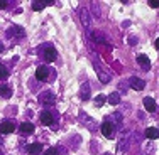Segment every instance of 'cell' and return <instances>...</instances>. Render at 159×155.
<instances>
[{"mask_svg":"<svg viewBox=\"0 0 159 155\" xmlns=\"http://www.w3.org/2000/svg\"><path fill=\"white\" fill-rule=\"evenodd\" d=\"M14 130H16V125H14V122H9V120H3L2 123H0V133H14Z\"/></svg>","mask_w":159,"mask_h":155,"instance_id":"6da1fadb","label":"cell"},{"mask_svg":"<svg viewBox=\"0 0 159 155\" xmlns=\"http://www.w3.org/2000/svg\"><path fill=\"white\" fill-rule=\"evenodd\" d=\"M56 58H58V52H56L54 47H52V46H46V47H44V59H46L48 62H52Z\"/></svg>","mask_w":159,"mask_h":155,"instance_id":"7a4b0ae2","label":"cell"},{"mask_svg":"<svg viewBox=\"0 0 159 155\" xmlns=\"http://www.w3.org/2000/svg\"><path fill=\"white\" fill-rule=\"evenodd\" d=\"M49 73H51V71H49L48 66H39L36 69V78L39 79V81H46L49 78Z\"/></svg>","mask_w":159,"mask_h":155,"instance_id":"3957f363","label":"cell"},{"mask_svg":"<svg viewBox=\"0 0 159 155\" xmlns=\"http://www.w3.org/2000/svg\"><path fill=\"white\" fill-rule=\"evenodd\" d=\"M130 88L135 89V91H142L146 88V81L141 78H130Z\"/></svg>","mask_w":159,"mask_h":155,"instance_id":"277c9868","label":"cell"},{"mask_svg":"<svg viewBox=\"0 0 159 155\" xmlns=\"http://www.w3.org/2000/svg\"><path fill=\"white\" fill-rule=\"evenodd\" d=\"M19 130L24 135H31V133H34V125L31 122H24V123L19 125Z\"/></svg>","mask_w":159,"mask_h":155,"instance_id":"5b68a950","label":"cell"},{"mask_svg":"<svg viewBox=\"0 0 159 155\" xmlns=\"http://www.w3.org/2000/svg\"><path fill=\"white\" fill-rule=\"evenodd\" d=\"M102 133H103V137H112L113 135V125L112 122H103L102 123Z\"/></svg>","mask_w":159,"mask_h":155,"instance_id":"8992f818","label":"cell"},{"mask_svg":"<svg viewBox=\"0 0 159 155\" xmlns=\"http://www.w3.org/2000/svg\"><path fill=\"white\" fill-rule=\"evenodd\" d=\"M39 120L43 122L44 125H52V122H54V118H52V113H49V111H41V115H39Z\"/></svg>","mask_w":159,"mask_h":155,"instance_id":"52a82bcc","label":"cell"},{"mask_svg":"<svg viewBox=\"0 0 159 155\" xmlns=\"http://www.w3.org/2000/svg\"><path fill=\"white\" fill-rule=\"evenodd\" d=\"M27 152L31 155H41L43 145H41V143H31V145H27Z\"/></svg>","mask_w":159,"mask_h":155,"instance_id":"ba28073f","label":"cell"},{"mask_svg":"<svg viewBox=\"0 0 159 155\" xmlns=\"http://www.w3.org/2000/svg\"><path fill=\"white\" fill-rule=\"evenodd\" d=\"M144 108L147 110L149 113H152L154 110H156V101L152 100L151 96H147V98H144Z\"/></svg>","mask_w":159,"mask_h":155,"instance_id":"9c48e42d","label":"cell"},{"mask_svg":"<svg viewBox=\"0 0 159 155\" xmlns=\"http://www.w3.org/2000/svg\"><path fill=\"white\" fill-rule=\"evenodd\" d=\"M41 100H43L44 101V103H46V105H54V94H52L51 91H46V93H43V94H41Z\"/></svg>","mask_w":159,"mask_h":155,"instance_id":"30bf717a","label":"cell"},{"mask_svg":"<svg viewBox=\"0 0 159 155\" xmlns=\"http://www.w3.org/2000/svg\"><path fill=\"white\" fill-rule=\"evenodd\" d=\"M146 137L149 140H157L159 138V130H157V128H154V127H149L146 130Z\"/></svg>","mask_w":159,"mask_h":155,"instance_id":"8fae6325","label":"cell"},{"mask_svg":"<svg viewBox=\"0 0 159 155\" xmlns=\"http://www.w3.org/2000/svg\"><path fill=\"white\" fill-rule=\"evenodd\" d=\"M12 96V88L10 86H0V98H10Z\"/></svg>","mask_w":159,"mask_h":155,"instance_id":"7c38bea8","label":"cell"},{"mask_svg":"<svg viewBox=\"0 0 159 155\" xmlns=\"http://www.w3.org/2000/svg\"><path fill=\"white\" fill-rule=\"evenodd\" d=\"M49 3H54V2H52V0H49V2H32V10H36V12L37 10H43L46 5H49Z\"/></svg>","mask_w":159,"mask_h":155,"instance_id":"4fadbf2b","label":"cell"},{"mask_svg":"<svg viewBox=\"0 0 159 155\" xmlns=\"http://www.w3.org/2000/svg\"><path fill=\"white\" fill-rule=\"evenodd\" d=\"M137 62L141 64V66H144V67H149L151 66V61H149V58H147L146 54H141L137 58Z\"/></svg>","mask_w":159,"mask_h":155,"instance_id":"5bb4252c","label":"cell"},{"mask_svg":"<svg viewBox=\"0 0 159 155\" xmlns=\"http://www.w3.org/2000/svg\"><path fill=\"white\" fill-rule=\"evenodd\" d=\"M119 100H120L119 93H112L110 96H108V103L110 105H119Z\"/></svg>","mask_w":159,"mask_h":155,"instance_id":"9a60e30c","label":"cell"},{"mask_svg":"<svg viewBox=\"0 0 159 155\" xmlns=\"http://www.w3.org/2000/svg\"><path fill=\"white\" fill-rule=\"evenodd\" d=\"M7 78H9V69L0 62V79H7Z\"/></svg>","mask_w":159,"mask_h":155,"instance_id":"2e32d148","label":"cell"},{"mask_svg":"<svg viewBox=\"0 0 159 155\" xmlns=\"http://www.w3.org/2000/svg\"><path fill=\"white\" fill-rule=\"evenodd\" d=\"M105 100H107V98H105L103 94H98L97 96V106H102V105L105 103Z\"/></svg>","mask_w":159,"mask_h":155,"instance_id":"e0dca14e","label":"cell"},{"mask_svg":"<svg viewBox=\"0 0 159 155\" xmlns=\"http://www.w3.org/2000/svg\"><path fill=\"white\" fill-rule=\"evenodd\" d=\"M149 7H152V9H157V7H159V0H149Z\"/></svg>","mask_w":159,"mask_h":155,"instance_id":"ac0fdd59","label":"cell"},{"mask_svg":"<svg viewBox=\"0 0 159 155\" xmlns=\"http://www.w3.org/2000/svg\"><path fill=\"white\" fill-rule=\"evenodd\" d=\"M44 155H58V149H49V150H46Z\"/></svg>","mask_w":159,"mask_h":155,"instance_id":"d6986e66","label":"cell"},{"mask_svg":"<svg viewBox=\"0 0 159 155\" xmlns=\"http://www.w3.org/2000/svg\"><path fill=\"white\" fill-rule=\"evenodd\" d=\"M83 98H85V100H88V86L85 84V93H83Z\"/></svg>","mask_w":159,"mask_h":155,"instance_id":"ffe728a7","label":"cell"},{"mask_svg":"<svg viewBox=\"0 0 159 155\" xmlns=\"http://www.w3.org/2000/svg\"><path fill=\"white\" fill-rule=\"evenodd\" d=\"M5 7H7V2H5V0H0V9H5Z\"/></svg>","mask_w":159,"mask_h":155,"instance_id":"44dd1931","label":"cell"},{"mask_svg":"<svg viewBox=\"0 0 159 155\" xmlns=\"http://www.w3.org/2000/svg\"><path fill=\"white\" fill-rule=\"evenodd\" d=\"M156 47L159 49V37H157V39H156Z\"/></svg>","mask_w":159,"mask_h":155,"instance_id":"7402d4cb","label":"cell"},{"mask_svg":"<svg viewBox=\"0 0 159 155\" xmlns=\"http://www.w3.org/2000/svg\"><path fill=\"white\" fill-rule=\"evenodd\" d=\"M0 142H2V138H0Z\"/></svg>","mask_w":159,"mask_h":155,"instance_id":"603a6c76","label":"cell"}]
</instances>
